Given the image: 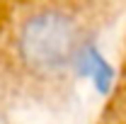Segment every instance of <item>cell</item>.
<instances>
[{"label": "cell", "mask_w": 126, "mask_h": 124, "mask_svg": "<svg viewBox=\"0 0 126 124\" xmlns=\"http://www.w3.org/2000/svg\"><path fill=\"white\" fill-rule=\"evenodd\" d=\"M75 63H78V73L85 76V78H92L94 88H97L99 93H109L114 71H111V66L104 61V56L94 46L80 49L78 56H75Z\"/></svg>", "instance_id": "obj_2"}, {"label": "cell", "mask_w": 126, "mask_h": 124, "mask_svg": "<svg viewBox=\"0 0 126 124\" xmlns=\"http://www.w3.org/2000/svg\"><path fill=\"white\" fill-rule=\"evenodd\" d=\"M0 124H5V119H2V117H0Z\"/></svg>", "instance_id": "obj_3"}, {"label": "cell", "mask_w": 126, "mask_h": 124, "mask_svg": "<svg viewBox=\"0 0 126 124\" xmlns=\"http://www.w3.org/2000/svg\"><path fill=\"white\" fill-rule=\"evenodd\" d=\"M22 59L39 71H56L75 59L78 29L58 10H44L29 17L19 34Z\"/></svg>", "instance_id": "obj_1"}]
</instances>
